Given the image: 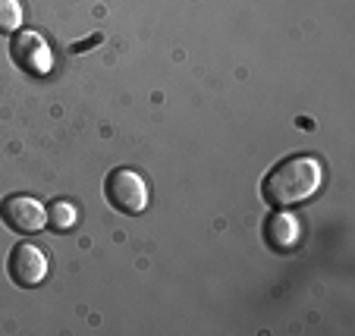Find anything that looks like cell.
Returning a JSON list of instances; mask_svg holds the SVG:
<instances>
[{
	"instance_id": "7a4b0ae2",
	"label": "cell",
	"mask_w": 355,
	"mask_h": 336,
	"mask_svg": "<svg viewBox=\"0 0 355 336\" xmlns=\"http://www.w3.org/2000/svg\"><path fill=\"white\" fill-rule=\"evenodd\" d=\"M104 198L110 202V208L120 214H141L148 208V182L141 179V173L129 167L110 170V176L104 179Z\"/></svg>"
},
{
	"instance_id": "ba28073f",
	"label": "cell",
	"mask_w": 355,
	"mask_h": 336,
	"mask_svg": "<svg viewBox=\"0 0 355 336\" xmlns=\"http://www.w3.org/2000/svg\"><path fill=\"white\" fill-rule=\"evenodd\" d=\"M22 19H26V13H22L19 0H0V35L19 32Z\"/></svg>"
},
{
	"instance_id": "8992f818",
	"label": "cell",
	"mask_w": 355,
	"mask_h": 336,
	"mask_svg": "<svg viewBox=\"0 0 355 336\" xmlns=\"http://www.w3.org/2000/svg\"><path fill=\"white\" fill-rule=\"evenodd\" d=\"M264 239L274 251H289L299 242V220L293 214H283L280 208L264 220Z\"/></svg>"
},
{
	"instance_id": "277c9868",
	"label": "cell",
	"mask_w": 355,
	"mask_h": 336,
	"mask_svg": "<svg viewBox=\"0 0 355 336\" xmlns=\"http://www.w3.org/2000/svg\"><path fill=\"white\" fill-rule=\"evenodd\" d=\"M10 54H13V63L19 69L32 76H47L51 67H54V54L47 41L41 38L38 32H28V28H19L13 32V41H10Z\"/></svg>"
},
{
	"instance_id": "5b68a950",
	"label": "cell",
	"mask_w": 355,
	"mask_h": 336,
	"mask_svg": "<svg viewBox=\"0 0 355 336\" xmlns=\"http://www.w3.org/2000/svg\"><path fill=\"white\" fill-rule=\"evenodd\" d=\"M7 274L16 286L22 290H32V286H41L47 276V258L38 245L32 242H19L13 245L10 251V261H7Z\"/></svg>"
},
{
	"instance_id": "6da1fadb",
	"label": "cell",
	"mask_w": 355,
	"mask_h": 336,
	"mask_svg": "<svg viewBox=\"0 0 355 336\" xmlns=\"http://www.w3.org/2000/svg\"><path fill=\"white\" fill-rule=\"evenodd\" d=\"M321 188V163L311 154H289L261 182V195L270 208H293L309 202Z\"/></svg>"
},
{
	"instance_id": "52a82bcc",
	"label": "cell",
	"mask_w": 355,
	"mask_h": 336,
	"mask_svg": "<svg viewBox=\"0 0 355 336\" xmlns=\"http://www.w3.org/2000/svg\"><path fill=\"white\" fill-rule=\"evenodd\" d=\"M76 220H79V211H76L73 202H54L51 208H47V227L57 229V233L73 229Z\"/></svg>"
},
{
	"instance_id": "3957f363",
	"label": "cell",
	"mask_w": 355,
	"mask_h": 336,
	"mask_svg": "<svg viewBox=\"0 0 355 336\" xmlns=\"http://www.w3.org/2000/svg\"><path fill=\"white\" fill-rule=\"evenodd\" d=\"M0 220L13 233L32 236L47 227V208L32 195H10L0 202Z\"/></svg>"
}]
</instances>
